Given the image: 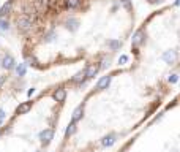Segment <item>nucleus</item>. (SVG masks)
I'll use <instances>...</instances> for the list:
<instances>
[{"mask_svg": "<svg viewBox=\"0 0 180 152\" xmlns=\"http://www.w3.org/2000/svg\"><path fill=\"white\" fill-rule=\"evenodd\" d=\"M59 101L51 106L40 117L38 124L32 121L24 124L25 112L29 111H14L10 121L0 125V152H43V149L54 138V124L57 121V106ZM32 108V106H30Z\"/></svg>", "mask_w": 180, "mask_h": 152, "instance_id": "obj_1", "label": "nucleus"}, {"mask_svg": "<svg viewBox=\"0 0 180 152\" xmlns=\"http://www.w3.org/2000/svg\"><path fill=\"white\" fill-rule=\"evenodd\" d=\"M7 54L5 51L0 48V95H2V92L5 91V86H7V82L10 79V73L8 70H5V67H3V55Z\"/></svg>", "mask_w": 180, "mask_h": 152, "instance_id": "obj_2", "label": "nucleus"}, {"mask_svg": "<svg viewBox=\"0 0 180 152\" xmlns=\"http://www.w3.org/2000/svg\"><path fill=\"white\" fill-rule=\"evenodd\" d=\"M52 97L55 101H59V103H65L66 100V89L65 87H57L55 91H52Z\"/></svg>", "mask_w": 180, "mask_h": 152, "instance_id": "obj_3", "label": "nucleus"}, {"mask_svg": "<svg viewBox=\"0 0 180 152\" xmlns=\"http://www.w3.org/2000/svg\"><path fill=\"white\" fill-rule=\"evenodd\" d=\"M112 81V76L108 75V76H103L101 79L97 82V91H104V89H108L109 87V84Z\"/></svg>", "mask_w": 180, "mask_h": 152, "instance_id": "obj_4", "label": "nucleus"}, {"mask_svg": "<svg viewBox=\"0 0 180 152\" xmlns=\"http://www.w3.org/2000/svg\"><path fill=\"white\" fill-rule=\"evenodd\" d=\"M84 117V105H79L77 108L74 109V112H73V117H71V122H79L81 119Z\"/></svg>", "mask_w": 180, "mask_h": 152, "instance_id": "obj_5", "label": "nucleus"}, {"mask_svg": "<svg viewBox=\"0 0 180 152\" xmlns=\"http://www.w3.org/2000/svg\"><path fill=\"white\" fill-rule=\"evenodd\" d=\"M144 37H145V32H144L142 29L138 30L136 33H134V37H133V46H134V48L139 46V44L144 41Z\"/></svg>", "mask_w": 180, "mask_h": 152, "instance_id": "obj_6", "label": "nucleus"}, {"mask_svg": "<svg viewBox=\"0 0 180 152\" xmlns=\"http://www.w3.org/2000/svg\"><path fill=\"white\" fill-rule=\"evenodd\" d=\"M98 70H100V65H89L87 68H86V78H93L95 75L98 73Z\"/></svg>", "mask_w": 180, "mask_h": 152, "instance_id": "obj_7", "label": "nucleus"}, {"mask_svg": "<svg viewBox=\"0 0 180 152\" xmlns=\"http://www.w3.org/2000/svg\"><path fill=\"white\" fill-rule=\"evenodd\" d=\"M176 57H177V52H176V51H167V52L163 54V60H166L167 64H172V62L176 60Z\"/></svg>", "mask_w": 180, "mask_h": 152, "instance_id": "obj_8", "label": "nucleus"}, {"mask_svg": "<svg viewBox=\"0 0 180 152\" xmlns=\"http://www.w3.org/2000/svg\"><path fill=\"white\" fill-rule=\"evenodd\" d=\"M84 79H86V70L79 71L74 78H71V82H73V84H79V82H82Z\"/></svg>", "mask_w": 180, "mask_h": 152, "instance_id": "obj_9", "label": "nucleus"}, {"mask_svg": "<svg viewBox=\"0 0 180 152\" xmlns=\"http://www.w3.org/2000/svg\"><path fill=\"white\" fill-rule=\"evenodd\" d=\"M115 143V136L114 135H109V136H104L103 138V141H101V144L104 146V148H108V146H112Z\"/></svg>", "mask_w": 180, "mask_h": 152, "instance_id": "obj_10", "label": "nucleus"}, {"mask_svg": "<svg viewBox=\"0 0 180 152\" xmlns=\"http://www.w3.org/2000/svg\"><path fill=\"white\" fill-rule=\"evenodd\" d=\"M108 46H109L112 51H115L117 48H120V41H119V40H111V41H108Z\"/></svg>", "mask_w": 180, "mask_h": 152, "instance_id": "obj_11", "label": "nucleus"}, {"mask_svg": "<svg viewBox=\"0 0 180 152\" xmlns=\"http://www.w3.org/2000/svg\"><path fill=\"white\" fill-rule=\"evenodd\" d=\"M126 62H128V55H120L119 64H126Z\"/></svg>", "mask_w": 180, "mask_h": 152, "instance_id": "obj_12", "label": "nucleus"}, {"mask_svg": "<svg viewBox=\"0 0 180 152\" xmlns=\"http://www.w3.org/2000/svg\"><path fill=\"white\" fill-rule=\"evenodd\" d=\"M169 82H172V84L177 82V75H171V76H169Z\"/></svg>", "mask_w": 180, "mask_h": 152, "instance_id": "obj_13", "label": "nucleus"}, {"mask_svg": "<svg viewBox=\"0 0 180 152\" xmlns=\"http://www.w3.org/2000/svg\"><path fill=\"white\" fill-rule=\"evenodd\" d=\"M123 5H125V7H130V2H128V0H123Z\"/></svg>", "mask_w": 180, "mask_h": 152, "instance_id": "obj_14", "label": "nucleus"}, {"mask_svg": "<svg viewBox=\"0 0 180 152\" xmlns=\"http://www.w3.org/2000/svg\"><path fill=\"white\" fill-rule=\"evenodd\" d=\"M176 5H177V7H179V5H180V0H177V2H176Z\"/></svg>", "mask_w": 180, "mask_h": 152, "instance_id": "obj_15", "label": "nucleus"}]
</instances>
